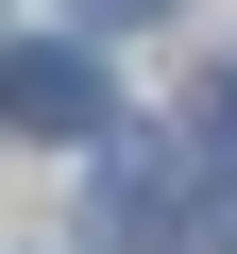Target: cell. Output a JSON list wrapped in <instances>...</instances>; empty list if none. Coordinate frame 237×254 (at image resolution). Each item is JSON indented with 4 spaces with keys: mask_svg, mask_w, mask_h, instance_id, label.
<instances>
[{
    "mask_svg": "<svg viewBox=\"0 0 237 254\" xmlns=\"http://www.w3.org/2000/svg\"><path fill=\"white\" fill-rule=\"evenodd\" d=\"M0 136H51V153H102V136H118V85H102V51H68V34L0 51Z\"/></svg>",
    "mask_w": 237,
    "mask_h": 254,
    "instance_id": "1",
    "label": "cell"
},
{
    "mask_svg": "<svg viewBox=\"0 0 237 254\" xmlns=\"http://www.w3.org/2000/svg\"><path fill=\"white\" fill-rule=\"evenodd\" d=\"M102 153H118V170H102L118 237H186V220H203V170H186V153H153V136H102Z\"/></svg>",
    "mask_w": 237,
    "mask_h": 254,
    "instance_id": "2",
    "label": "cell"
},
{
    "mask_svg": "<svg viewBox=\"0 0 237 254\" xmlns=\"http://www.w3.org/2000/svg\"><path fill=\"white\" fill-rule=\"evenodd\" d=\"M170 136H186V170H203V187H237V68H203V102L170 119Z\"/></svg>",
    "mask_w": 237,
    "mask_h": 254,
    "instance_id": "3",
    "label": "cell"
},
{
    "mask_svg": "<svg viewBox=\"0 0 237 254\" xmlns=\"http://www.w3.org/2000/svg\"><path fill=\"white\" fill-rule=\"evenodd\" d=\"M68 17H85V34H136V17H170V0H68Z\"/></svg>",
    "mask_w": 237,
    "mask_h": 254,
    "instance_id": "4",
    "label": "cell"
}]
</instances>
